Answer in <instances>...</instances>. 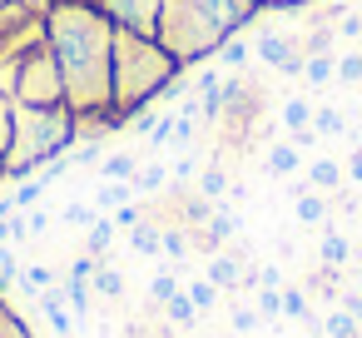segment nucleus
Returning <instances> with one entry per match:
<instances>
[{
	"label": "nucleus",
	"instance_id": "f257e3e1",
	"mask_svg": "<svg viewBox=\"0 0 362 338\" xmlns=\"http://www.w3.org/2000/svg\"><path fill=\"white\" fill-rule=\"evenodd\" d=\"M45 40L65 75V105L75 120L110 115V65H115V26L95 0H45Z\"/></svg>",
	"mask_w": 362,
	"mask_h": 338
},
{
	"label": "nucleus",
	"instance_id": "f03ea898",
	"mask_svg": "<svg viewBox=\"0 0 362 338\" xmlns=\"http://www.w3.org/2000/svg\"><path fill=\"white\" fill-rule=\"evenodd\" d=\"M258 16H263L258 0H164L154 35L189 70V65H204L209 55H218V45L243 35V26H253Z\"/></svg>",
	"mask_w": 362,
	"mask_h": 338
},
{
	"label": "nucleus",
	"instance_id": "7ed1b4c3",
	"mask_svg": "<svg viewBox=\"0 0 362 338\" xmlns=\"http://www.w3.org/2000/svg\"><path fill=\"white\" fill-rule=\"evenodd\" d=\"M179 60L164 50L159 35H134V30H115V65H110V110L119 120V130L149 110L174 80H179Z\"/></svg>",
	"mask_w": 362,
	"mask_h": 338
},
{
	"label": "nucleus",
	"instance_id": "20e7f679",
	"mask_svg": "<svg viewBox=\"0 0 362 338\" xmlns=\"http://www.w3.org/2000/svg\"><path fill=\"white\" fill-rule=\"evenodd\" d=\"M70 145H75L70 105H55V110L16 105V140H11V154L0 159L6 179H25V174H40L45 164H60L70 154Z\"/></svg>",
	"mask_w": 362,
	"mask_h": 338
},
{
	"label": "nucleus",
	"instance_id": "39448f33",
	"mask_svg": "<svg viewBox=\"0 0 362 338\" xmlns=\"http://www.w3.org/2000/svg\"><path fill=\"white\" fill-rule=\"evenodd\" d=\"M6 95H11L16 105H35V110H55V105H65V75H60V65H55L50 40L35 45L30 55H21V60L11 65V75H6Z\"/></svg>",
	"mask_w": 362,
	"mask_h": 338
},
{
	"label": "nucleus",
	"instance_id": "423d86ee",
	"mask_svg": "<svg viewBox=\"0 0 362 338\" xmlns=\"http://www.w3.org/2000/svg\"><path fill=\"white\" fill-rule=\"evenodd\" d=\"M45 45V0H6L0 6V90L21 55Z\"/></svg>",
	"mask_w": 362,
	"mask_h": 338
},
{
	"label": "nucleus",
	"instance_id": "0eeeda50",
	"mask_svg": "<svg viewBox=\"0 0 362 338\" xmlns=\"http://www.w3.org/2000/svg\"><path fill=\"white\" fill-rule=\"evenodd\" d=\"M100 16L115 26V30H134V35H154L159 30V11L164 0H95Z\"/></svg>",
	"mask_w": 362,
	"mask_h": 338
},
{
	"label": "nucleus",
	"instance_id": "6e6552de",
	"mask_svg": "<svg viewBox=\"0 0 362 338\" xmlns=\"http://www.w3.org/2000/svg\"><path fill=\"white\" fill-rule=\"evenodd\" d=\"M308 184H313L317 194H342V189H347V169H342L337 159H313V164H308Z\"/></svg>",
	"mask_w": 362,
	"mask_h": 338
},
{
	"label": "nucleus",
	"instance_id": "1a4fd4ad",
	"mask_svg": "<svg viewBox=\"0 0 362 338\" xmlns=\"http://www.w3.org/2000/svg\"><path fill=\"white\" fill-rule=\"evenodd\" d=\"M204 278H214L218 288H238V283H243V259H233V254H214L209 269H204Z\"/></svg>",
	"mask_w": 362,
	"mask_h": 338
},
{
	"label": "nucleus",
	"instance_id": "9d476101",
	"mask_svg": "<svg viewBox=\"0 0 362 338\" xmlns=\"http://www.w3.org/2000/svg\"><path fill=\"white\" fill-rule=\"evenodd\" d=\"M253 55L268 65V70H283V60L293 55V40H283V35H273V30H263L258 35V45H253Z\"/></svg>",
	"mask_w": 362,
	"mask_h": 338
},
{
	"label": "nucleus",
	"instance_id": "9b49d317",
	"mask_svg": "<svg viewBox=\"0 0 362 338\" xmlns=\"http://www.w3.org/2000/svg\"><path fill=\"white\" fill-rule=\"evenodd\" d=\"M303 80H308V85H317V90H322V85H332V80H337V55H332V50L308 55V60H303Z\"/></svg>",
	"mask_w": 362,
	"mask_h": 338
},
{
	"label": "nucleus",
	"instance_id": "f8f14e48",
	"mask_svg": "<svg viewBox=\"0 0 362 338\" xmlns=\"http://www.w3.org/2000/svg\"><path fill=\"white\" fill-rule=\"evenodd\" d=\"M298 164H303V154H298V145L293 140H278V145H268V174H298Z\"/></svg>",
	"mask_w": 362,
	"mask_h": 338
},
{
	"label": "nucleus",
	"instance_id": "ddd939ff",
	"mask_svg": "<svg viewBox=\"0 0 362 338\" xmlns=\"http://www.w3.org/2000/svg\"><path fill=\"white\" fill-rule=\"evenodd\" d=\"M298 224H303V229H317V224H327V194H317V189L298 194Z\"/></svg>",
	"mask_w": 362,
	"mask_h": 338
},
{
	"label": "nucleus",
	"instance_id": "4468645a",
	"mask_svg": "<svg viewBox=\"0 0 362 338\" xmlns=\"http://www.w3.org/2000/svg\"><path fill=\"white\" fill-rule=\"evenodd\" d=\"M317 259L327 264V269H342L347 259H352V244L337 234V229H322V244H317Z\"/></svg>",
	"mask_w": 362,
	"mask_h": 338
},
{
	"label": "nucleus",
	"instance_id": "2eb2a0df",
	"mask_svg": "<svg viewBox=\"0 0 362 338\" xmlns=\"http://www.w3.org/2000/svg\"><path fill=\"white\" fill-rule=\"evenodd\" d=\"M129 249H134V254H159V249H164V229L149 224V219H139V224L129 229Z\"/></svg>",
	"mask_w": 362,
	"mask_h": 338
},
{
	"label": "nucleus",
	"instance_id": "dca6fc26",
	"mask_svg": "<svg viewBox=\"0 0 362 338\" xmlns=\"http://www.w3.org/2000/svg\"><path fill=\"white\" fill-rule=\"evenodd\" d=\"M218 60H223V70H248V65H253V45H248L243 35H233V40L218 45Z\"/></svg>",
	"mask_w": 362,
	"mask_h": 338
},
{
	"label": "nucleus",
	"instance_id": "f3484780",
	"mask_svg": "<svg viewBox=\"0 0 362 338\" xmlns=\"http://www.w3.org/2000/svg\"><path fill=\"white\" fill-rule=\"evenodd\" d=\"M278 120H283V130H288V135H293V130H308V125H313V105H308L303 95H293V100H283Z\"/></svg>",
	"mask_w": 362,
	"mask_h": 338
},
{
	"label": "nucleus",
	"instance_id": "a211bd4d",
	"mask_svg": "<svg viewBox=\"0 0 362 338\" xmlns=\"http://www.w3.org/2000/svg\"><path fill=\"white\" fill-rule=\"evenodd\" d=\"M184 293H189V303H194L199 313L218 308V298H223V288H218L214 278H194V283H184Z\"/></svg>",
	"mask_w": 362,
	"mask_h": 338
},
{
	"label": "nucleus",
	"instance_id": "6ab92c4d",
	"mask_svg": "<svg viewBox=\"0 0 362 338\" xmlns=\"http://www.w3.org/2000/svg\"><path fill=\"white\" fill-rule=\"evenodd\" d=\"M100 174H105V179H124V184H134L139 159H134V154H105V159H100Z\"/></svg>",
	"mask_w": 362,
	"mask_h": 338
},
{
	"label": "nucleus",
	"instance_id": "aec40b11",
	"mask_svg": "<svg viewBox=\"0 0 362 338\" xmlns=\"http://www.w3.org/2000/svg\"><path fill=\"white\" fill-rule=\"evenodd\" d=\"M45 189H50V184H45L40 174H25V179H16V194H11V199H16V209H35V204L45 199Z\"/></svg>",
	"mask_w": 362,
	"mask_h": 338
},
{
	"label": "nucleus",
	"instance_id": "412c9836",
	"mask_svg": "<svg viewBox=\"0 0 362 338\" xmlns=\"http://www.w3.org/2000/svg\"><path fill=\"white\" fill-rule=\"evenodd\" d=\"M115 234H119V229H115V219H95V224L85 229V249L105 259V254H110V244H115Z\"/></svg>",
	"mask_w": 362,
	"mask_h": 338
},
{
	"label": "nucleus",
	"instance_id": "4be33fe9",
	"mask_svg": "<svg viewBox=\"0 0 362 338\" xmlns=\"http://www.w3.org/2000/svg\"><path fill=\"white\" fill-rule=\"evenodd\" d=\"M179 140V115H154L149 125V150H169Z\"/></svg>",
	"mask_w": 362,
	"mask_h": 338
},
{
	"label": "nucleus",
	"instance_id": "5701e85b",
	"mask_svg": "<svg viewBox=\"0 0 362 338\" xmlns=\"http://www.w3.org/2000/svg\"><path fill=\"white\" fill-rule=\"evenodd\" d=\"M90 293H95V288H90V278H70V283H65V308H75V318H80V323L90 318Z\"/></svg>",
	"mask_w": 362,
	"mask_h": 338
},
{
	"label": "nucleus",
	"instance_id": "b1692460",
	"mask_svg": "<svg viewBox=\"0 0 362 338\" xmlns=\"http://www.w3.org/2000/svg\"><path fill=\"white\" fill-rule=\"evenodd\" d=\"M322 338H362V323H357L352 313H342V308H337V313H327V318H322Z\"/></svg>",
	"mask_w": 362,
	"mask_h": 338
},
{
	"label": "nucleus",
	"instance_id": "393cba45",
	"mask_svg": "<svg viewBox=\"0 0 362 338\" xmlns=\"http://www.w3.org/2000/svg\"><path fill=\"white\" fill-rule=\"evenodd\" d=\"M95 199H100V209H119V204H129V199H134V184H124V179H105Z\"/></svg>",
	"mask_w": 362,
	"mask_h": 338
},
{
	"label": "nucleus",
	"instance_id": "a878e982",
	"mask_svg": "<svg viewBox=\"0 0 362 338\" xmlns=\"http://www.w3.org/2000/svg\"><path fill=\"white\" fill-rule=\"evenodd\" d=\"M90 288H95V293H105V298H119V293H124V274H119V269H110V264H100V269H95V278H90Z\"/></svg>",
	"mask_w": 362,
	"mask_h": 338
},
{
	"label": "nucleus",
	"instance_id": "bb28decb",
	"mask_svg": "<svg viewBox=\"0 0 362 338\" xmlns=\"http://www.w3.org/2000/svg\"><path fill=\"white\" fill-rule=\"evenodd\" d=\"M0 338H35V333H30V323H25L6 298H0Z\"/></svg>",
	"mask_w": 362,
	"mask_h": 338
},
{
	"label": "nucleus",
	"instance_id": "cd10ccee",
	"mask_svg": "<svg viewBox=\"0 0 362 338\" xmlns=\"http://www.w3.org/2000/svg\"><path fill=\"white\" fill-rule=\"evenodd\" d=\"M21 274H25V288H30V293H45V288L60 283V274L45 269V264H21Z\"/></svg>",
	"mask_w": 362,
	"mask_h": 338
},
{
	"label": "nucleus",
	"instance_id": "c85d7f7f",
	"mask_svg": "<svg viewBox=\"0 0 362 338\" xmlns=\"http://www.w3.org/2000/svg\"><path fill=\"white\" fill-rule=\"evenodd\" d=\"M164 318H169V323H179V328H189V323L199 318V308H194V303H189V293L179 288V293H174V298L164 303Z\"/></svg>",
	"mask_w": 362,
	"mask_h": 338
},
{
	"label": "nucleus",
	"instance_id": "c756f323",
	"mask_svg": "<svg viewBox=\"0 0 362 338\" xmlns=\"http://www.w3.org/2000/svg\"><path fill=\"white\" fill-rule=\"evenodd\" d=\"M313 130H317V135H342V130H347V115L332 110V105H322V110H313Z\"/></svg>",
	"mask_w": 362,
	"mask_h": 338
},
{
	"label": "nucleus",
	"instance_id": "7c9ffc66",
	"mask_svg": "<svg viewBox=\"0 0 362 338\" xmlns=\"http://www.w3.org/2000/svg\"><path fill=\"white\" fill-rule=\"evenodd\" d=\"M233 229H238V219H233L228 209H218V214L209 219V249H218V244H228V239H233Z\"/></svg>",
	"mask_w": 362,
	"mask_h": 338
},
{
	"label": "nucleus",
	"instance_id": "2f4dec72",
	"mask_svg": "<svg viewBox=\"0 0 362 338\" xmlns=\"http://www.w3.org/2000/svg\"><path fill=\"white\" fill-rule=\"evenodd\" d=\"M194 189H199V194H204V199H218V194H223V189H228V174H223V169H218V164H209V169H204V174H199V184H194Z\"/></svg>",
	"mask_w": 362,
	"mask_h": 338
},
{
	"label": "nucleus",
	"instance_id": "473e14b6",
	"mask_svg": "<svg viewBox=\"0 0 362 338\" xmlns=\"http://www.w3.org/2000/svg\"><path fill=\"white\" fill-rule=\"evenodd\" d=\"M283 318H303V323H313V318H308V293L293 288V283H283Z\"/></svg>",
	"mask_w": 362,
	"mask_h": 338
},
{
	"label": "nucleus",
	"instance_id": "72a5a7b5",
	"mask_svg": "<svg viewBox=\"0 0 362 338\" xmlns=\"http://www.w3.org/2000/svg\"><path fill=\"white\" fill-rule=\"evenodd\" d=\"M189 249H194V244H189V234H184L179 224H169V229H164V249H159V254H169V259H189Z\"/></svg>",
	"mask_w": 362,
	"mask_h": 338
},
{
	"label": "nucleus",
	"instance_id": "f704fd0d",
	"mask_svg": "<svg viewBox=\"0 0 362 338\" xmlns=\"http://www.w3.org/2000/svg\"><path fill=\"white\" fill-rule=\"evenodd\" d=\"M179 288H184V283H179L174 274H154V283H149V298H154V303L164 308V303H169V298H174Z\"/></svg>",
	"mask_w": 362,
	"mask_h": 338
},
{
	"label": "nucleus",
	"instance_id": "c9c22d12",
	"mask_svg": "<svg viewBox=\"0 0 362 338\" xmlns=\"http://www.w3.org/2000/svg\"><path fill=\"white\" fill-rule=\"evenodd\" d=\"M164 184V164H144L139 174H134V194H154Z\"/></svg>",
	"mask_w": 362,
	"mask_h": 338
},
{
	"label": "nucleus",
	"instance_id": "e433bc0d",
	"mask_svg": "<svg viewBox=\"0 0 362 338\" xmlns=\"http://www.w3.org/2000/svg\"><path fill=\"white\" fill-rule=\"evenodd\" d=\"M253 298H258V313L263 318H283V288H258Z\"/></svg>",
	"mask_w": 362,
	"mask_h": 338
},
{
	"label": "nucleus",
	"instance_id": "4c0bfd02",
	"mask_svg": "<svg viewBox=\"0 0 362 338\" xmlns=\"http://www.w3.org/2000/svg\"><path fill=\"white\" fill-rule=\"evenodd\" d=\"M337 85H362V55H337Z\"/></svg>",
	"mask_w": 362,
	"mask_h": 338
},
{
	"label": "nucleus",
	"instance_id": "58836bf2",
	"mask_svg": "<svg viewBox=\"0 0 362 338\" xmlns=\"http://www.w3.org/2000/svg\"><path fill=\"white\" fill-rule=\"evenodd\" d=\"M110 219H115V229H119V234H129V229H134V224H139L144 214H139V204L129 199V204H119V209H110Z\"/></svg>",
	"mask_w": 362,
	"mask_h": 338
},
{
	"label": "nucleus",
	"instance_id": "ea45409f",
	"mask_svg": "<svg viewBox=\"0 0 362 338\" xmlns=\"http://www.w3.org/2000/svg\"><path fill=\"white\" fill-rule=\"evenodd\" d=\"M223 85V70H199L194 80H189V95H209V90H218Z\"/></svg>",
	"mask_w": 362,
	"mask_h": 338
},
{
	"label": "nucleus",
	"instance_id": "a19ab883",
	"mask_svg": "<svg viewBox=\"0 0 362 338\" xmlns=\"http://www.w3.org/2000/svg\"><path fill=\"white\" fill-rule=\"evenodd\" d=\"M100 264H105V259L85 249V254H75V264H70V278H95V269H100Z\"/></svg>",
	"mask_w": 362,
	"mask_h": 338
},
{
	"label": "nucleus",
	"instance_id": "79ce46f5",
	"mask_svg": "<svg viewBox=\"0 0 362 338\" xmlns=\"http://www.w3.org/2000/svg\"><path fill=\"white\" fill-rule=\"evenodd\" d=\"M228 323H233V333H253V328L263 323V313H258V308H233Z\"/></svg>",
	"mask_w": 362,
	"mask_h": 338
},
{
	"label": "nucleus",
	"instance_id": "37998d69",
	"mask_svg": "<svg viewBox=\"0 0 362 338\" xmlns=\"http://www.w3.org/2000/svg\"><path fill=\"white\" fill-rule=\"evenodd\" d=\"M263 16H293V11H308L313 0H258Z\"/></svg>",
	"mask_w": 362,
	"mask_h": 338
},
{
	"label": "nucleus",
	"instance_id": "c03bdc74",
	"mask_svg": "<svg viewBox=\"0 0 362 338\" xmlns=\"http://www.w3.org/2000/svg\"><path fill=\"white\" fill-rule=\"evenodd\" d=\"M60 219H65V224H75V229H90V224H95V219H100V214H95V209H90V204H70V209H65V214H60Z\"/></svg>",
	"mask_w": 362,
	"mask_h": 338
},
{
	"label": "nucleus",
	"instance_id": "a18cd8bd",
	"mask_svg": "<svg viewBox=\"0 0 362 338\" xmlns=\"http://www.w3.org/2000/svg\"><path fill=\"white\" fill-rule=\"evenodd\" d=\"M40 313L50 318V328H55V338H70V328H75V323H70V313H65V303H60V308H40Z\"/></svg>",
	"mask_w": 362,
	"mask_h": 338
},
{
	"label": "nucleus",
	"instance_id": "49530a36",
	"mask_svg": "<svg viewBox=\"0 0 362 338\" xmlns=\"http://www.w3.org/2000/svg\"><path fill=\"white\" fill-rule=\"evenodd\" d=\"M337 35H342V40H362V11H342Z\"/></svg>",
	"mask_w": 362,
	"mask_h": 338
},
{
	"label": "nucleus",
	"instance_id": "de8ad7c7",
	"mask_svg": "<svg viewBox=\"0 0 362 338\" xmlns=\"http://www.w3.org/2000/svg\"><path fill=\"white\" fill-rule=\"evenodd\" d=\"M21 214H25L30 234H45V229H50V209H40V204H35V209H21Z\"/></svg>",
	"mask_w": 362,
	"mask_h": 338
},
{
	"label": "nucleus",
	"instance_id": "09e8293b",
	"mask_svg": "<svg viewBox=\"0 0 362 338\" xmlns=\"http://www.w3.org/2000/svg\"><path fill=\"white\" fill-rule=\"evenodd\" d=\"M258 288H283V269L278 264H258Z\"/></svg>",
	"mask_w": 362,
	"mask_h": 338
},
{
	"label": "nucleus",
	"instance_id": "8fccbe9b",
	"mask_svg": "<svg viewBox=\"0 0 362 338\" xmlns=\"http://www.w3.org/2000/svg\"><path fill=\"white\" fill-rule=\"evenodd\" d=\"M342 313H352V318L362 323V293H357V288H347V293H342Z\"/></svg>",
	"mask_w": 362,
	"mask_h": 338
},
{
	"label": "nucleus",
	"instance_id": "3c124183",
	"mask_svg": "<svg viewBox=\"0 0 362 338\" xmlns=\"http://www.w3.org/2000/svg\"><path fill=\"white\" fill-rule=\"evenodd\" d=\"M342 169H347V184H362V150H352Z\"/></svg>",
	"mask_w": 362,
	"mask_h": 338
},
{
	"label": "nucleus",
	"instance_id": "603ef678",
	"mask_svg": "<svg viewBox=\"0 0 362 338\" xmlns=\"http://www.w3.org/2000/svg\"><path fill=\"white\" fill-rule=\"evenodd\" d=\"M218 338H243V333H218Z\"/></svg>",
	"mask_w": 362,
	"mask_h": 338
},
{
	"label": "nucleus",
	"instance_id": "864d4df0",
	"mask_svg": "<svg viewBox=\"0 0 362 338\" xmlns=\"http://www.w3.org/2000/svg\"><path fill=\"white\" fill-rule=\"evenodd\" d=\"M0 184H6V164H0Z\"/></svg>",
	"mask_w": 362,
	"mask_h": 338
},
{
	"label": "nucleus",
	"instance_id": "5fc2aeb1",
	"mask_svg": "<svg viewBox=\"0 0 362 338\" xmlns=\"http://www.w3.org/2000/svg\"><path fill=\"white\" fill-rule=\"evenodd\" d=\"M0 6H6V0H0Z\"/></svg>",
	"mask_w": 362,
	"mask_h": 338
}]
</instances>
